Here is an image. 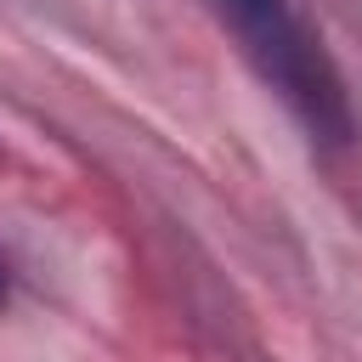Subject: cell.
Instances as JSON below:
<instances>
[{"instance_id":"cell-1","label":"cell","mask_w":362,"mask_h":362,"mask_svg":"<svg viewBox=\"0 0 362 362\" xmlns=\"http://www.w3.org/2000/svg\"><path fill=\"white\" fill-rule=\"evenodd\" d=\"M215 17L232 28L238 51L255 74L283 96V107L317 141H351V96L322 45V28L300 0H209Z\"/></svg>"},{"instance_id":"cell-2","label":"cell","mask_w":362,"mask_h":362,"mask_svg":"<svg viewBox=\"0 0 362 362\" xmlns=\"http://www.w3.org/2000/svg\"><path fill=\"white\" fill-rule=\"evenodd\" d=\"M0 300H6V260H0Z\"/></svg>"}]
</instances>
